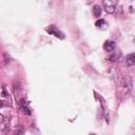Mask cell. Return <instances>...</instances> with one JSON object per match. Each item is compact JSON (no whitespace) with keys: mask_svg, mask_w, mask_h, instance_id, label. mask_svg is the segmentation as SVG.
<instances>
[{"mask_svg":"<svg viewBox=\"0 0 135 135\" xmlns=\"http://www.w3.org/2000/svg\"><path fill=\"white\" fill-rule=\"evenodd\" d=\"M45 30H46V32H47L50 35H54L55 37H57V38H59V39H63V38H64V34H63L62 32H60V31L57 28V26L54 25V24L47 26Z\"/></svg>","mask_w":135,"mask_h":135,"instance_id":"6da1fadb","label":"cell"},{"mask_svg":"<svg viewBox=\"0 0 135 135\" xmlns=\"http://www.w3.org/2000/svg\"><path fill=\"white\" fill-rule=\"evenodd\" d=\"M118 0H103V7L108 13H113L116 8Z\"/></svg>","mask_w":135,"mask_h":135,"instance_id":"7a4b0ae2","label":"cell"},{"mask_svg":"<svg viewBox=\"0 0 135 135\" xmlns=\"http://www.w3.org/2000/svg\"><path fill=\"white\" fill-rule=\"evenodd\" d=\"M115 46H116V44H115L114 41L107 40V41L104 42V44H103V50H104L105 52H112V51H114Z\"/></svg>","mask_w":135,"mask_h":135,"instance_id":"3957f363","label":"cell"},{"mask_svg":"<svg viewBox=\"0 0 135 135\" xmlns=\"http://www.w3.org/2000/svg\"><path fill=\"white\" fill-rule=\"evenodd\" d=\"M126 63L129 66L134 65L135 64V54H129V55H127V57H126Z\"/></svg>","mask_w":135,"mask_h":135,"instance_id":"277c9868","label":"cell"},{"mask_svg":"<svg viewBox=\"0 0 135 135\" xmlns=\"http://www.w3.org/2000/svg\"><path fill=\"white\" fill-rule=\"evenodd\" d=\"M26 100H24V99H21V108H22V111H23V113L24 114H26V115H30L31 114V111H30V109H28V107H27V104H26V102H25Z\"/></svg>","mask_w":135,"mask_h":135,"instance_id":"5b68a950","label":"cell"},{"mask_svg":"<svg viewBox=\"0 0 135 135\" xmlns=\"http://www.w3.org/2000/svg\"><path fill=\"white\" fill-rule=\"evenodd\" d=\"M101 6H99V5H94L93 6V15L95 16V17H100V15H101Z\"/></svg>","mask_w":135,"mask_h":135,"instance_id":"8992f818","label":"cell"},{"mask_svg":"<svg viewBox=\"0 0 135 135\" xmlns=\"http://www.w3.org/2000/svg\"><path fill=\"white\" fill-rule=\"evenodd\" d=\"M95 25H96L97 27H105L104 25H107V23H105V21H104L103 19H98V20L95 22Z\"/></svg>","mask_w":135,"mask_h":135,"instance_id":"52a82bcc","label":"cell"},{"mask_svg":"<svg viewBox=\"0 0 135 135\" xmlns=\"http://www.w3.org/2000/svg\"><path fill=\"white\" fill-rule=\"evenodd\" d=\"M2 96H3V97H4V96H6V93H5L4 88H2Z\"/></svg>","mask_w":135,"mask_h":135,"instance_id":"ba28073f","label":"cell"},{"mask_svg":"<svg viewBox=\"0 0 135 135\" xmlns=\"http://www.w3.org/2000/svg\"><path fill=\"white\" fill-rule=\"evenodd\" d=\"M134 43H135V38H134Z\"/></svg>","mask_w":135,"mask_h":135,"instance_id":"9c48e42d","label":"cell"}]
</instances>
